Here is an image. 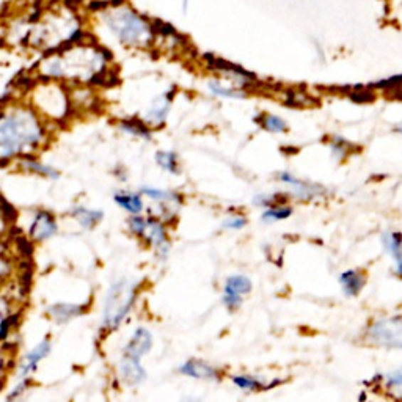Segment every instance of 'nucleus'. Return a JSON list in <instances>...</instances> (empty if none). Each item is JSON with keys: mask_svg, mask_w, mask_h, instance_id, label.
Segmentation results:
<instances>
[{"mask_svg": "<svg viewBox=\"0 0 402 402\" xmlns=\"http://www.w3.org/2000/svg\"><path fill=\"white\" fill-rule=\"evenodd\" d=\"M113 203L117 204L120 209L127 212L129 216H142L145 211V201H143V195L140 192L132 191H117L113 194Z\"/></svg>", "mask_w": 402, "mask_h": 402, "instance_id": "nucleus-16", "label": "nucleus"}, {"mask_svg": "<svg viewBox=\"0 0 402 402\" xmlns=\"http://www.w3.org/2000/svg\"><path fill=\"white\" fill-rule=\"evenodd\" d=\"M287 200H290V194H256L252 203L258 208L268 209L277 204H286Z\"/></svg>", "mask_w": 402, "mask_h": 402, "instance_id": "nucleus-28", "label": "nucleus"}, {"mask_svg": "<svg viewBox=\"0 0 402 402\" xmlns=\"http://www.w3.org/2000/svg\"><path fill=\"white\" fill-rule=\"evenodd\" d=\"M52 352V341L49 338H43L40 343L27 351L18 363V379H32L36 373L40 363L48 359Z\"/></svg>", "mask_w": 402, "mask_h": 402, "instance_id": "nucleus-9", "label": "nucleus"}, {"mask_svg": "<svg viewBox=\"0 0 402 402\" xmlns=\"http://www.w3.org/2000/svg\"><path fill=\"white\" fill-rule=\"evenodd\" d=\"M329 149L332 153V157L337 161H343L351 153V143L346 142L341 135H333L329 140Z\"/></svg>", "mask_w": 402, "mask_h": 402, "instance_id": "nucleus-29", "label": "nucleus"}, {"mask_svg": "<svg viewBox=\"0 0 402 402\" xmlns=\"http://www.w3.org/2000/svg\"><path fill=\"white\" fill-rule=\"evenodd\" d=\"M118 131L125 135H131L134 139L143 142L153 140V129H149L140 118H126L118 123Z\"/></svg>", "mask_w": 402, "mask_h": 402, "instance_id": "nucleus-21", "label": "nucleus"}, {"mask_svg": "<svg viewBox=\"0 0 402 402\" xmlns=\"http://www.w3.org/2000/svg\"><path fill=\"white\" fill-rule=\"evenodd\" d=\"M396 132L402 135V126H399V127H396Z\"/></svg>", "mask_w": 402, "mask_h": 402, "instance_id": "nucleus-38", "label": "nucleus"}, {"mask_svg": "<svg viewBox=\"0 0 402 402\" xmlns=\"http://www.w3.org/2000/svg\"><path fill=\"white\" fill-rule=\"evenodd\" d=\"M117 377L118 381L127 386H139L147 381L148 373L142 361L127 359V356H120L117 363Z\"/></svg>", "mask_w": 402, "mask_h": 402, "instance_id": "nucleus-13", "label": "nucleus"}, {"mask_svg": "<svg viewBox=\"0 0 402 402\" xmlns=\"http://www.w3.org/2000/svg\"><path fill=\"white\" fill-rule=\"evenodd\" d=\"M341 290L347 297H356L366 285V275L359 269H347L338 278Z\"/></svg>", "mask_w": 402, "mask_h": 402, "instance_id": "nucleus-17", "label": "nucleus"}, {"mask_svg": "<svg viewBox=\"0 0 402 402\" xmlns=\"http://www.w3.org/2000/svg\"><path fill=\"white\" fill-rule=\"evenodd\" d=\"M70 216L79 223L82 230L92 231L104 220V212L101 209H92L87 206H74Z\"/></svg>", "mask_w": 402, "mask_h": 402, "instance_id": "nucleus-18", "label": "nucleus"}, {"mask_svg": "<svg viewBox=\"0 0 402 402\" xmlns=\"http://www.w3.org/2000/svg\"><path fill=\"white\" fill-rule=\"evenodd\" d=\"M233 385L245 393H256L270 388V384H265V379L261 376H252V374H234L230 377Z\"/></svg>", "mask_w": 402, "mask_h": 402, "instance_id": "nucleus-23", "label": "nucleus"}, {"mask_svg": "<svg viewBox=\"0 0 402 402\" xmlns=\"http://www.w3.org/2000/svg\"><path fill=\"white\" fill-rule=\"evenodd\" d=\"M58 234L55 216L46 209L36 211L28 225V238L33 242H46Z\"/></svg>", "mask_w": 402, "mask_h": 402, "instance_id": "nucleus-10", "label": "nucleus"}, {"mask_svg": "<svg viewBox=\"0 0 402 402\" xmlns=\"http://www.w3.org/2000/svg\"><path fill=\"white\" fill-rule=\"evenodd\" d=\"M139 192L143 196H145V199L159 204V206L179 209V206L184 201L183 195L174 192V191H169V189H159V187H153V186H142Z\"/></svg>", "mask_w": 402, "mask_h": 402, "instance_id": "nucleus-15", "label": "nucleus"}, {"mask_svg": "<svg viewBox=\"0 0 402 402\" xmlns=\"http://www.w3.org/2000/svg\"><path fill=\"white\" fill-rule=\"evenodd\" d=\"M252 290L253 283L247 275L234 274L226 277L222 287V305L228 310L230 313H234V311H238L242 307L244 297L252 292Z\"/></svg>", "mask_w": 402, "mask_h": 402, "instance_id": "nucleus-6", "label": "nucleus"}, {"mask_svg": "<svg viewBox=\"0 0 402 402\" xmlns=\"http://www.w3.org/2000/svg\"><path fill=\"white\" fill-rule=\"evenodd\" d=\"M127 230L129 233L132 234L134 238L137 239H143L147 233V226H148V216H129V218L126 220Z\"/></svg>", "mask_w": 402, "mask_h": 402, "instance_id": "nucleus-31", "label": "nucleus"}, {"mask_svg": "<svg viewBox=\"0 0 402 402\" xmlns=\"http://www.w3.org/2000/svg\"><path fill=\"white\" fill-rule=\"evenodd\" d=\"M277 179L283 186L290 187V196L299 201H314L322 199V196H325V194H327L325 187L314 183H307V181L299 179L295 174L287 170L280 171L277 174Z\"/></svg>", "mask_w": 402, "mask_h": 402, "instance_id": "nucleus-7", "label": "nucleus"}, {"mask_svg": "<svg viewBox=\"0 0 402 402\" xmlns=\"http://www.w3.org/2000/svg\"><path fill=\"white\" fill-rule=\"evenodd\" d=\"M87 313V307L83 303L74 302H55L48 308V316L57 325H66L78 317Z\"/></svg>", "mask_w": 402, "mask_h": 402, "instance_id": "nucleus-14", "label": "nucleus"}, {"mask_svg": "<svg viewBox=\"0 0 402 402\" xmlns=\"http://www.w3.org/2000/svg\"><path fill=\"white\" fill-rule=\"evenodd\" d=\"M381 242H382L385 253L388 255L393 261L402 255V233L401 231H394V230L384 231L381 236Z\"/></svg>", "mask_w": 402, "mask_h": 402, "instance_id": "nucleus-25", "label": "nucleus"}, {"mask_svg": "<svg viewBox=\"0 0 402 402\" xmlns=\"http://www.w3.org/2000/svg\"><path fill=\"white\" fill-rule=\"evenodd\" d=\"M140 294V285L134 278L120 277L109 285L101 308V329L117 332L132 313Z\"/></svg>", "mask_w": 402, "mask_h": 402, "instance_id": "nucleus-3", "label": "nucleus"}, {"mask_svg": "<svg viewBox=\"0 0 402 402\" xmlns=\"http://www.w3.org/2000/svg\"><path fill=\"white\" fill-rule=\"evenodd\" d=\"M365 341L369 346L402 349V314L379 317L368 325Z\"/></svg>", "mask_w": 402, "mask_h": 402, "instance_id": "nucleus-4", "label": "nucleus"}, {"mask_svg": "<svg viewBox=\"0 0 402 402\" xmlns=\"http://www.w3.org/2000/svg\"><path fill=\"white\" fill-rule=\"evenodd\" d=\"M181 402H201L199 398H194V396H187V398H184L183 401Z\"/></svg>", "mask_w": 402, "mask_h": 402, "instance_id": "nucleus-36", "label": "nucleus"}, {"mask_svg": "<svg viewBox=\"0 0 402 402\" xmlns=\"http://www.w3.org/2000/svg\"><path fill=\"white\" fill-rule=\"evenodd\" d=\"M178 373L184 377L204 382H218L222 379L220 368L201 359H189L184 363H181L178 366Z\"/></svg>", "mask_w": 402, "mask_h": 402, "instance_id": "nucleus-11", "label": "nucleus"}, {"mask_svg": "<svg viewBox=\"0 0 402 402\" xmlns=\"http://www.w3.org/2000/svg\"><path fill=\"white\" fill-rule=\"evenodd\" d=\"M189 9V0H183V13H187Z\"/></svg>", "mask_w": 402, "mask_h": 402, "instance_id": "nucleus-37", "label": "nucleus"}, {"mask_svg": "<svg viewBox=\"0 0 402 402\" xmlns=\"http://www.w3.org/2000/svg\"><path fill=\"white\" fill-rule=\"evenodd\" d=\"M101 21L109 35L127 49H149L156 41L154 26L132 6L118 4L101 11Z\"/></svg>", "mask_w": 402, "mask_h": 402, "instance_id": "nucleus-2", "label": "nucleus"}, {"mask_svg": "<svg viewBox=\"0 0 402 402\" xmlns=\"http://www.w3.org/2000/svg\"><path fill=\"white\" fill-rule=\"evenodd\" d=\"M46 120L28 105L0 110V164L33 156L46 143Z\"/></svg>", "mask_w": 402, "mask_h": 402, "instance_id": "nucleus-1", "label": "nucleus"}, {"mask_svg": "<svg viewBox=\"0 0 402 402\" xmlns=\"http://www.w3.org/2000/svg\"><path fill=\"white\" fill-rule=\"evenodd\" d=\"M30 382H32V379H18L16 385L6 394L5 402H24L26 394L30 388Z\"/></svg>", "mask_w": 402, "mask_h": 402, "instance_id": "nucleus-32", "label": "nucleus"}, {"mask_svg": "<svg viewBox=\"0 0 402 402\" xmlns=\"http://www.w3.org/2000/svg\"><path fill=\"white\" fill-rule=\"evenodd\" d=\"M13 274V263L6 253V247L0 244V285L5 283Z\"/></svg>", "mask_w": 402, "mask_h": 402, "instance_id": "nucleus-34", "label": "nucleus"}, {"mask_svg": "<svg viewBox=\"0 0 402 402\" xmlns=\"http://www.w3.org/2000/svg\"><path fill=\"white\" fill-rule=\"evenodd\" d=\"M154 346V337L153 333L145 325H140V327L135 329L132 332L131 338L126 341V344L121 349V356H127V359L142 361L143 356H147L151 351H153Z\"/></svg>", "mask_w": 402, "mask_h": 402, "instance_id": "nucleus-8", "label": "nucleus"}, {"mask_svg": "<svg viewBox=\"0 0 402 402\" xmlns=\"http://www.w3.org/2000/svg\"><path fill=\"white\" fill-rule=\"evenodd\" d=\"M154 161L159 169L164 170L165 173L173 174V176H178V174L183 173V170H181L179 156L171 149H159L154 154Z\"/></svg>", "mask_w": 402, "mask_h": 402, "instance_id": "nucleus-24", "label": "nucleus"}, {"mask_svg": "<svg viewBox=\"0 0 402 402\" xmlns=\"http://www.w3.org/2000/svg\"><path fill=\"white\" fill-rule=\"evenodd\" d=\"M18 166L22 171L33 173V174H38V176L46 178V179H51V181L60 179V171L55 169V166H51L48 164L38 161L35 156H28V157L21 159V161H18Z\"/></svg>", "mask_w": 402, "mask_h": 402, "instance_id": "nucleus-20", "label": "nucleus"}, {"mask_svg": "<svg viewBox=\"0 0 402 402\" xmlns=\"http://www.w3.org/2000/svg\"><path fill=\"white\" fill-rule=\"evenodd\" d=\"M19 316L18 313H13L11 302L4 294H0V341L6 339L10 335V332L16 327Z\"/></svg>", "mask_w": 402, "mask_h": 402, "instance_id": "nucleus-22", "label": "nucleus"}, {"mask_svg": "<svg viewBox=\"0 0 402 402\" xmlns=\"http://www.w3.org/2000/svg\"><path fill=\"white\" fill-rule=\"evenodd\" d=\"M208 90L212 96L220 97V100H233V101H239V100H245L248 97V93L245 92L244 88L233 85V83H225L223 80L220 79H212L208 82Z\"/></svg>", "mask_w": 402, "mask_h": 402, "instance_id": "nucleus-19", "label": "nucleus"}, {"mask_svg": "<svg viewBox=\"0 0 402 402\" xmlns=\"http://www.w3.org/2000/svg\"><path fill=\"white\" fill-rule=\"evenodd\" d=\"M171 93H164L154 97L153 102L148 105V109L143 112V117L140 118L149 129H159L166 123L169 113L171 110Z\"/></svg>", "mask_w": 402, "mask_h": 402, "instance_id": "nucleus-12", "label": "nucleus"}, {"mask_svg": "<svg viewBox=\"0 0 402 402\" xmlns=\"http://www.w3.org/2000/svg\"><path fill=\"white\" fill-rule=\"evenodd\" d=\"M292 206L290 204H277V206H272L263 211L261 214V222L263 223H277L283 222V220L290 218L292 216Z\"/></svg>", "mask_w": 402, "mask_h": 402, "instance_id": "nucleus-26", "label": "nucleus"}, {"mask_svg": "<svg viewBox=\"0 0 402 402\" xmlns=\"http://www.w3.org/2000/svg\"><path fill=\"white\" fill-rule=\"evenodd\" d=\"M382 381H384L385 388L388 390L391 394L402 396V366L390 371V373H386L382 377Z\"/></svg>", "mask_w": 402, "mask_h": 402, "instance_id": "nucleus-30", "label": "nucleus"}, {"mask_svg": "<svg viewBox=\"0 0 402 402\" xmlns=\"http://www.w3.org/2000/svg\"><path fill=\"white\" fill-rule=\"evenodd\" d=\"M248 223L245 216L242 214H230L222 220V228L226 231H240L244 230Z\"/></svg>", "mask_w": 402, "mask_h": 402, "instance_id": "nucleus-33", "label": "nucleus"}, {"mask_svg": "<svg viewBox=\"0 0 402 402\" xmlns=\"http://www.w3.org/2000/svg\"><path fill=\"white\" fill-rule=\"evenodd\" d=\"M256 121L261 125L264 131H268L270 134H285L287 131V127H290L282 117L274 115V113H263Z\"/></svg>", "mask_w": 402, "mask_h": 402, "instance_id": "nucleus-27", "label": "nucleus"}, {"mask_svg": "<svg viewBox=\"0 0 402 402\" xmlns=\"http://www.w3.org/2000/svg\"><path fill=\"white\" fill-rule=\"evenodd\" d=\"M393 270H394V275L402 278V255L394 260V269Z\"/></svg>", "mask_w": 402, "mask_h": 402, "instance_id": "nucleus-35", "label": "nucleus"}, {"mask_svg": "<svg viewBox=\"0 0 402 402\" xmlns=\"http://www.w3.org/2000/svg\"><path fill=\"white\" fill-rule=\"evenodd\" d=\"M145 242L147 247H149L159 260L165 261L170 256L171 250V240H170V233H169V225L164 220L154 216H148V226L147 233L142 239Z\"/></svg>", "mask_w": 402, "mask_h": 402, "instance_id": "nucleus-5", "label": "nucleus"}]
</instances>
